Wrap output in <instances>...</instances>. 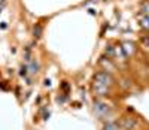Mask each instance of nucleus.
I'll return each mask as SVG.
<instances>
[{
  "instance_id": "1",
  "label": "nucleus",
  "mask_w": 149,
  "mask_h": 130,
  "mask_svg": "<svg viewBox=\"0 0 149 130\" xmlns=\"http://www.w3.org/2000/svg\"><path fill=\"white\" fill-rule=\"evenodd\" d=\"M113 79L107 72H98L94 76V91L98 94H103L107 91V88L112 85Z\"/></svg>"
},
{
  "instance_id": "2",
  "label": "nucleus",
  "mask_w": 149,
  "mask_h": 130,
  "mask_svg": "<svg viewBox=\"0 0 149 130\" xmlns=\"http://www.w3.org/2000/svg\"><path fill=\"white\" fill-rule=\"evenodd\" d=\"M136 120L134 118H131V117H124V118L121 120V124H119V127H122V129H125V130H131V129H134L136 127Z\"/></svg>"
},
{
  "instance_id": "3",
  "label": "nucleus",
  "mask_w": 149,
  "mask_h": 130,
  "mask_svg": "<svg viewBox=\"0 0 149 130\" xmlns=\"http://www.w3.org/2000/svg\"><path fill=\"white\" fill-rule=\"evenodd\" d=\"M94 111H95L97 115L103 117L104 114L109 112V105H106V103H103V102H95L94 103Z\"/></svg>"
},
{
  "instance_id": "4",
  "label": "nucleus",
  "mask_w": 149,
  "mask_h": 130,
  "mask_svg": "<svg viewBox=\"0 0 149 130\" xmlns=\"http://www.w3.org/2000/svg\"><path fill=\"white\" fill-rule=\"evenodd\" d=\"M122 49H124V53H125V56H130L133 51H134V48H133V44H125L124 46H121Z\"/></svg>"
},
{
  "instance_id": "5",
  "label": "nucleus",
  "mask_w": 149,
  "mask_h": 130,
  "mask_svg": "<svg viewBox=\"0 0 149 130\" xmlns=\"http://www.w3.org/2000/svg\"><path fill=\"white\" fill-rule=\"evenodd\" d=\"M103 130H121V127H119V124H116V123H107Z\"/></svg>"
},
{
  "instance_id": "6",
  "label": "nucleus",
  "mask_w": 149,
  "mask_h": 130,
  "mask_svg": "<svg viewBox=\"0 0 149 130\" xmlns=\"http://www.w3.org/2000/svg\"><path fill=\"white\" fill-rule=\"evenodd\" d=\"M33 33H34V37H40V36H42V25H40V24H36Z\"/></svg>"
},
{
  "instance_id": "7",
  "label": "nucleus",
  "mask_w": 149,
  "mask_h": 130,
  "mask_svg": "<svg viewBox=\"0 0 149 130\" xmlns=\"http://www.w3.org/2000/svg\"><path fill=\"white\" fill-rule=\"evenodd\" d=\"M140 25L145 29H149V15H145L142 20H140Z\"/></svg>"
},
{
  "instance_id": "8",
  "label": "nucleus",
  "mask_w": 149,
  "mask_h": 130,
  "mask_svg": "<svg viewBox=\"0 0 149 130\" xmlns=\"http://www.w3.org/2000/svg\"><path fill=\"white\" fill-rule=\"evenodd\" d=\"M37 69H39V64H37L36 61H31V64H30V72H31V73H36Z\"/></svg>"
},
{
  "instance_id": "9",
  "label": "nucleus",
  "mask_w": 149,
  "mask_h": 130,
  "mask_svg": "<svg viewBox=\"0 0 149 130\" xmlns=\"http://www.w3.org/2000/svg\"><path fill=\"white\" fill-rule=\"evenodd\" d=\"M142 12H145V14L149 15V3H145V5L142 6Z\"/></svg>"
},
{
  "instance_id": "10",
  "label": "nucleus",
  "mask_w": 149,
  "mask_h": 130,
  "mask_svg": "<svg viewBox=\"0 0 149 130\" xmlns=\"http://www.w3.org/2000/svg\"><path fill=\"white\" fill-rule=\"evenodd\" d=\"M142 44H145L149 48V37H142Z\"/></svg>"
},
{
  "instance_id": "11",
  "label": "nucleus",
  "mask_w": 149,
  "mask_h": 130,
  "mask_svg": "<svg viewBox=\"0 0 149 130\" xmlns=\"http://www.w3.org/2000/svg\"><path fill=\"white\" fill-rule=\"evenodd\" d=\"M26 73H27V67H22V69H21V75L24 76V75H26Z\"/></svg>"
}]
</instances>
